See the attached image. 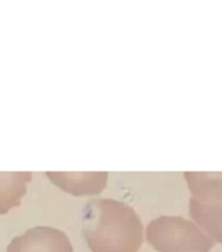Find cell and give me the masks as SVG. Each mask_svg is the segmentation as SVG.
<instances>
[{
	"mask_svg": "<svg viewBox=\"0 0 222 252\" xmlns=\"http://www.w3.org/2000/svg\"><path fill=\"white\" fill-rule=\"evenodd\" d=\"M82 235L92 252H137L142 223L130 205L112 198H93L81 212Z\"/></svg>",
	"mask_w": 222,
	"mask_h": 252,
	"instance_id": "1",
	"label": "cell"
},
{
	"mask_svg": "<svg viewBox=\"0 0 222 252\" xmlns=\"http://www.w3.org/2000/svg\"><path fill=\"white\" fill-rule=\"evenodd\" d=\"M192 198L189 212L198 226L222 242V172H184Z\"/></svg>",
	"mask_w": 222,
	"mask_h": 252,
	"instance_id": "2",
	"label": "cell"
},
{
	"mask_svg": "<svg viewBox=\"0 0 222 252\" xmlns=\"http://www.w3.org/2000/svg\"><path fill=\"white\" fill-rule=\"evenodd\" d=\"M146 240L158 252H207L214 241L194 221L162 215L146 228Z\"/></svg>",
	"mask_w": 222,
	"mask_h": 252,
	"instance_id": "3",
	"label": "cell"
},
{
	"mask_svg": "<svg viewBox=\"0 0 222 252\" xmlns=\"http://www.w3.org/2000/svg\"><path fill=\"white\" fill-rule=\"evenodd\" d=\"M6 252H74V248L64 231L35 226L12 239Z\"/></svg>",
	"mask_w": 222,
	"mask_h": 252,
	"instance_id": "4",
	"label": "cell"
},
{
	"mask_svg": "<svg viewBox=\"0 0 222 252\" xmlns=\"http://www.w3.org/2000/svg\"><path fill=\"white\" fill-rule=\"evenodd\" d=\"M48 178L60 190L73 196H96L107 186L108 172H55L48 171Z\"/></svg>",
	"mask_w": 222,
	"mask_h": 252,
	"instance_id": "5",
	"label": "cell"
},
{
	"mask_svg": "<svg viewBox=\"0 0 222 252\" xmlns=\"http://www.w3.org/2000/svg\"><path fill=\"white\" fill-rule=\"evenodd\" d=\"M31 180L30 171H0V214L21 204Z\"/></svg>",
	"mask_w": 222,
	"mask_h": 252,
	"instance_id": "6",
	"label": "cell"
}]
</instances>
